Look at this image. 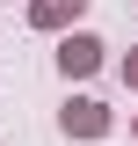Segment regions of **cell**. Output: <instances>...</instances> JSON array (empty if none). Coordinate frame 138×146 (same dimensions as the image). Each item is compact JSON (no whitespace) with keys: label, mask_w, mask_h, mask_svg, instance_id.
Instances as JSON below:
<instances>
[{"label":"cell","mask_w":138,"mask_h":146,"mask_svg":"<svg viewBox=\"0 0 138 146\" xmlns=\"http://www.w3.org/2000/svg\"><path fill=\"white\" fill-rule=\"evenodd\" d=\"M95 51H102L95 36H73L66 51H58V66H66V73H87V66H95Z\"/></svg>","instance_id":"cell-1"},{"label":"cell","mask_w":138,"mask_h":146,"mask_svg":"<svg viewBox=\"0 0 138 146\" xmlns=\"http://www.w3.org/2000/svg\"><path fill=\"white\" fill-rule=\"evenodd\" d=\"M66 124H73V131H102V110H95V102H73Z\"/></svg>","instance_id":"cell-2"}]
</instances>
